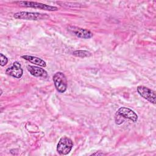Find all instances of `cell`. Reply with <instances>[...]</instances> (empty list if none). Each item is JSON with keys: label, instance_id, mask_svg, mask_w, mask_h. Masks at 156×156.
<instances>
[{"label": "cell", "instance_id": "6da1fadb", "mask_svg": "<svg viewBox=\"0 0 156 156\" xmlns=\"http://www.w3.org/2000/svg\"><path fill=\"white\" fill-rule=\"evenodd\" d=\"M116 115H117V117H115L116 124L118 122H120L119 124L122 123L124 119H128L133 122H136L138 121L137 114L132 109L126 107H120L116 112Z\"/></svg>", "mask_w": 156, "mask_h": 156}, {"label": "cell", "instance_id": "7a4b0ae2", "mask_svg": "<svg viewBox=\"0 0 156 156\" xmlns=\"http://www.w3.org/2000/svg\"><path fill=\"white\" fill-rule=\"evenodd\" d=\"M52 79L57 91L60 93H65L68 87L67 79L65 75L58 71L54 74Z\"/></svg>", "mask_w": 156, "mask_h": 156}, {"label": "cell", "instance_id": "3957f363", "mask_svg": "<svg viewBox=\"0 0 156 156\" xmlns=\"http://www.w3.org/2000/svg\"><path fill=\"white\" fill-rule=\"evenodd\" d=\"M13 17L15 19L18 20H38L48 18V15L46 13H41L39 12H19L14 13Z\"/></svg>", "mask_w": 156, "mask_h": 156}, {"label": "cell", "instance_id": "277c9868", "mask_svg": "<svg viewBox=\"0 0 156 156\" xmlns=\"http://www.w3.org/2000/svg\"><path fill=\"white\" fill-rule=\"evenodd\" d=\"M73 146V141L66 136H62L58 141L57 146V152L62 155L68 154Z\"/></svg>", "mask_w": 156, "mask_h": 156}, {"label": "cell", "instance_id": "5b68a950", "mask_svg": "<svg viewBox=\"0 0 156 156\" xmlns=\"http://www.w3.org/2000/svg\"><path fill=\"white\" fill-rule=\"evenodd\" d=\"M20 6L24 7H30V8H34L38 9L44 10H48V11H56L58 10V8L55 6H52L44 4H42L40 2H33V1H18L16 2Z\"/></svg>", "mask_w": 156, "mask_h": 156}, {"label": "cell", "instance_id": "8992f818", "mask_svg": "<svg viewBox=\"0 0 156 156\" xmlns=\"http://www.w3.org/2000/svg\"><path fill=\"white\" fill-rule=\"evenodd\" d=\"M136 90H137L138 93L141 97L146 99L149 102L153 104H155L156 95H155V92L154 90L143 85L138 86Z\"/></svg>", "mask_w": 156, "mask_h": 156}, {"label": "cell", "instance_id": "52a82bcc", "mask_svg": "<svg viewBox=\"0 0 156 156\" xmlns=\"http://www.w3.org/2000/svg\"><path fill=\"white\" fill-rule=\"evenodd\" d=\"M68 30L76 36L79 38H84V39H89L91 38L93 36V34L89 30L86 29L80 28L77 26H69L68 27Z\"/></svg>", "mask_w": 156, "mask_h": 156}, {"label": "cell", "instance_id": "ba28073f", "mask_svg": "<svg viewBox=\"0 0 156 156\" xmlns=\"http://www.w3.org/2000/svg\"><path fill=\"white\" fill-rule=\"evenodd\" d=\"M5 74L16 79L21 78L23 74V70L20 63L18 62H13L11 66L6 69Z\"/></svg>", "mask_w": 156, "mask_h": 156}, {"label": "cell", "instance_id": "9c48e42d", "mask_svg": "<svg viewBox=\"0 0 156 156\" xmlns=\"http://www.w3.org/2000/svg\"><path fill=\"white\" fill-rule=\"evenodd\" d=\"M27 68L30 74L33 76L45 77L48 76L46 71H45L43 68L32 65H27Z\"/></svg>", "mask_w": 156, "mask_h": 156}, {"label": "cell", "instance_id": "30bf717a", "mask_svg": "<svg viewBox=\"0 0 156 156\" xmlns=\"http://www.w3.org/2000/svg\"><path fill=\"white\" fill-rule=\"evenodd\" d=\"M21 57L32 63H34L37 65H38V66H42V67H46V63L45 61H44L43 59H41V58H39V57H35V56H32V55H22Z\"/></svg>", "mask_w": 156, "mask_h": 156}, {"label": "cell", "instance_id": "8fae6325", "mask_svg": "<svg viewBox=\"0 0 156 156\" xmlns=\"http://www.w3.org/2000/svg\"><path fill=\"white\" fill-rule=\"evenodd\" d=\"M73 55L78 57H81V58H85V57H88L91 55V52L87 51L85 50H78V51H75L73 52Z\"/></svg>", "mask_w": 156, "mask_h": 156}, {"label": "cell", "instance_id": "7c38bea8", "mask_svg": "<svg viewBox=\"0 0 156 156\" xmlns=\"http://www.w3.org/2000/svg\"><path fill=\"white\" fill-rule=\"evenodd\" d=\"M0 60H1V66H5L8 62V58L6 56H5L2 53L0 54Z\"/></svg>", "mask_w": 156, "mask_h": 156}, {"label": "cell", "instance_id": "4fadbf2b", "mask_svg": "<svg viewBox=\"0 0 156 156\" xmlns=\"http://www.w3.org/2000/svg\"><path fill=\"white\" fill-rule=\"evenodd\" d=\"M103 154L102 153H94V154H93V155H102Z\"/></svg>", "mask_w": 156, "mask_h": 156}]
</instances>
